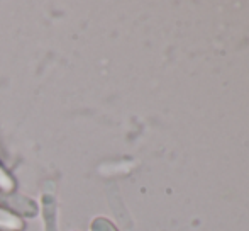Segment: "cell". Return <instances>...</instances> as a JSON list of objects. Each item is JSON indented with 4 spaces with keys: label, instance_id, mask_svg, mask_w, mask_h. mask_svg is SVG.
<instances>
[{
    "label": "cell",
    "instance_id": "cell-1",
    "mask_svg": "<svg viewBox=\"0 0 249 231\" xmlns=\"http://www.w3.org/2000/svg\"><path fill=\"white\" fill-rule=\"evenodd\" d=\"M22 221L12 214L10 211L0 209V230L2 231H20L22 230Z\"/></svg>",
    "mask_w": 249,
    "mask_h": 231
},
{
    "label": "cell",
    "instance_id": "cell-3",
    "mask_svg": "<svg viewBox=\"0 0 249 231\" xmlns=\"http://www.w3.org/2000/svg\"><path fill=\"white\" fill-rule=\"evenodd\" d=\"M0 231H2V230H0Z\"/></svg>",
    "mask_w": 249,
    "mask_h": 231
},
{
    "label": "cell",
    "instance_id": "cell-2",
    "mask_svg": "<svg viewBox=\"0 0 249 231\" xmlns=\"http://www.w3.org/2000/svg\"><path fill=\"white\" fill-rule=\"evenodd\" d=\"M92 231H117V230H115V226L108 219L99 218L92 223Z\"/></svg>",
    "mask_w": 249,
    "mask_h": 231
}]
</instances>
